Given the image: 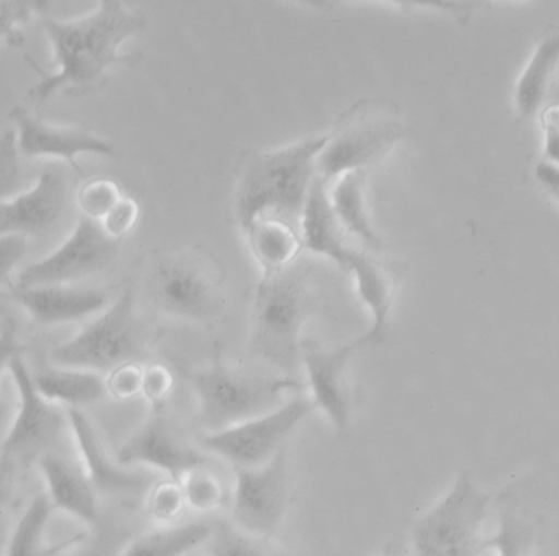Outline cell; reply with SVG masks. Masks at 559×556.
Masks as SVG:
<instances>
[{"label":"cell","instance_id":"cell-34","mask_svg":"<svg viewBox=\"0 0 559 556\" xmlns=\"http://www.w3.org/2000/svg\"><path fill=\"white\" fill-rule=\"evenodd\" d=\"M15 137L13 130L0 134V200L19 192L23 184Z\"/></svg>","mask_w":559,"mask_h":556},{"label":"cell","instance_id":"cell-36","mask_svg":"<svg viewBox=\"0 0 559 556\" xmlns=\"http://www.w3.org/2000/svg\"><path fill=\"white\" fill-rule=\"evenodd\" d=\"M174 390V375L164 365H151L143 370V387L141 394L153 404L154 410H160Z\"/></svg>","mask_w":559,"mask_h":556},{"label":"cell","instance_id":"cell-28","mask_svg":"<svg viewBox=\"0 0 559 556\" xmlns=\"http://www.w3.org/2000/svg\"><path fill=\"white\" fill-rule=\"evenodd\" d=\"M209 556H292L269 539L255 537L236 525L219 522L209 541Z\"/></svg>","mask_w":559,"mask_h":556},{"label":"cell","instance_id":"cell-23","mask_svg":"<svg viewBox=\"0 0 559 556\" xmlns=\"http://www.w3.org/2000/svg\"><path fill=\"white\" fill-rule=\"evenodd\" d=\"M52 511L55 506L48 496H38L33 499L32 505L26 508L13 529L5 556H59L84 541L87 534L74 535L59 544H49L46 541V529Z\"/></svg>","mask_w":559,"mask_h":556},{"label":"cell","instance_id":"cell-16","mask_svg":"<svg viewBox=\"0 0 559 556\" xmlns=\"http://www.w3.org/2000/svg\"><path fill=\"white\" fill-rule=\"evenodd\" d=\"M68 419L85 463V473L95 489L114 496H140L150 488V476L133 472L108 457L91 421L78 407H69Z\"/></svg>","mask_w":559,"mask_h":556},{"label":"cell","instance_id":"cell-7","mask_svg":"<svg viewBox=\"0 0 559 556\" xmlns=\"http://www.w3.org/2000/svg\"><path fill=\"white\" fill-rule=\"evenodd\" d=\"M489 505L491 496L469 473H460L450 492L414 524V552L417 556H479V534Z\"/></svg>","mask_w":559,"mask_h":556},{"label":"cell","instance_id":"cell-5","mask_svg":"<svg viewBox=\"0 0 559 556\" xmlns=\"http://www.w3.org/2000/svg\"><path fill=\"white\" fill-rule=\"evenodd\" d=\"M154 305L170 318L216 321L225 309V280L218 264L200 249H169L154 262Z\"/></svg>","mask_w":559,"mask_h":556},{"label":"cell","instance_id":"cell-30","mask_svg":"<svg viewBox=\"0 0 559 556\" xmlns=\"http://www.w3.org/2000/svg\"><path fill=\"white\" fill-rule=\"evenodd\" d=\"M534 531L527 522L512 512L499 519L498 532L483 542V551H492L496 556H531Z\"/></svg>","mask_w":559,"mask_h":556},{"label":"cell","instance_id":"cell-14","mask_svg":"<svg viewBox=\"0 0 559 556\" xmlns=\"http://www.w3.org/2000/svg\"><path fill=\"white\" fill-rule=\"evenodd\" d=\"M69 187L64 173L51 166L39 176L35 189L0 203V238L32 236L41 238L55 232L68 212Z\"/></svg>","mask_w":559,"mask_h":556},{"label":"cell","instance_id":"cell-26","mask_svg":"<svg viewBox=\"0 0 559 556\" xmlns=\"http://www.w3.org/2000/svg\"><path fill=\"white\" fill-rule=\"evenodd\" d=\"M32 378L45 400L62 401L71 407L97 403L107 394V381L95 371L46 368Z\"/></svg>","mask_w":559,"mask_h":556},{"label":"cell","instance_id":"cell-11","mask_svg":"<svg viewBox=\"0 0 559 556\" xmlns=\"http://www.w3.org/2000/svg\"><path fill=\"white\" fill-rule=\"evenodd\" d=\"M120 252V239L105 232L97 220L82 218L71 238L49 258L28 265L19 286L66 285L107 271Z\"/></svg>","mask_w":559,"mask_h":556},{"label":"cell","instance_id":"cell-38","mask_svg":"<svg viewBox=\"0 0 559 556\" xmlns=\"http://www.w3.org/2000/svg\"><path fill=\"white\" fill-rule=\"evenodd\" d=\"M136 202L131 199H121L117 205L111 209V212L102 220L105 232L114 238L121 239L124 235L133 229L134 223L138 220Z\"/></svg>","mask_w":559,"mask_h":556},{"label":"cell","instance_id":"cell-41","mask_svg":"<svg viewBox=\"0 0 559 556\" xmlns=\"http://www.w3.org/2000/svg\"><path fill=\"white\" fill-rule=\"evenodd\" d=\"M16 469L15 460L0 453V509L7 508L12 502L15 493Z\"/></svg>","mask_w":559,"mask_h":556},{"label":"cell","instance_id":"cell-8","mask_svg":"<svg viewBox=\"0 0 559 556\" xmlns=\"http://www.w3.org/2000/svg\"><path fill=\"white\" fill-rule=\"evenodd\" d=\"M314 410V403L305 398L285 401L271 413L210 433L202 440L203 449L225 459L236 469H259L277 456L282 450L280 447Z\"/></svg>","mask_w":559,"mask_h":556},{"label":"cell","instance_id":"cell-44","mask_svg":"<svg viewBox=\"0 0 559 556\" xmlns=\"http://www.w3.org/2000/svg\"><path fill=\"white\" fill-rule=\"evenodd\" d=\"M190 556H200V555H190Z\"/></svg>","mask_w":559,"mask_h":556},{"label":"cell","instance_id":"cell-22","mask_svg":"<svg viewBox=\"0 0 559 556\" xmlns=\"http://www.w3.org/2000/svg\"><path fill=\"white\" fill-rule=\"evenodd\" d=\"M365 177H367L365 170H355L338 177L329 197L344 232L357 236L368 248L378 251L383 242L371 223L367 192H365V180H367Z\"/></svg>","mask_w":559,"mask_h":556},{"label":"cell","instance_id":"cell-13","mask_svg":"<svg viewBox=\"0 0 559 556\" xmlns=\"http://www.w3.org/2000/svg\"><path fill=\"white\" fill-rule=\"evenodd\" d=\"M117 462L123 466H153L177 483L192 470L209 465V459L176 433L160 410H154L153 416L121 446Z\"/></svg>","mask_w":559,"mask_h":556},{"label":"cell","instance_id":"cell-42","mask_svg":"<svg viewBox=\"0 0 559 556\" xmlns=\"http://www.w3.org/2000/svg\"><path fill=\"white\" fill-rule=\"evenodd\" d=\"M535 176L544 189L559 202V167L551 163L538 164Z\"/></svg>","mask_w":559,"mask_h":556},{"label":"cell","instance_id":"cell-29","mask_svg":"<svg viewBox=\"0 0 559 556\" xmlns=\"http://www.w3.org/2000/svg\"><path fill=\"white\" fill-rule=\"evenodd\" d=\"M183 495L187 506L200 512L215 511L228 501V488L225 482L209 469V465L199 466L183 476Z\"/></svg>","mask_w":559,"mask_h":556},{"label":"cell","instance_id":"cell-4","mask_svg":"<svg viewBox=\"0 0 559 556\" xmlns=\"http://www.w3.org/2000/svg\"><path fill=\"white\" fill-rule=\"evenodd\" d=\"M199 401V419L210 433L238 426L282 406L288 391L301 385L289 377H267L229 367L216 347L212 364L189 375Z\"/></svg>","mask_w":559,"mask_h":556},{"label":"cell","instance_id":"cell-2","mask_svg":"<svg viewBox=\"0 0 559 556\" xmlns=\"http://www.w3.org/2000/svg\"><path fill=\"white\" fill-rule=\"evenodd\" d=\"M328 140L329 134L301 141L259 154L248 164L236 196V216L245 232L261 220H277L299 232Z\"/></svg>","mask_w":559,"mask_h":556},{"label":"cell","instance_id":"cell-20","mask_svg":"<svg viewBox=\"0 0 559 556\" xmlns=\"http://www.w3.org/2000/svg\"><path fill=\"white\" fill-rule=\"evenodd\" d=\"M301 242L312 255L324 256L348 271L355 249L345 245V232L332 209L328 184L316 177L299 226Z\"/></svg>","mask_w":559,"mask_h":556},{"label":"cell","instance_id":"cell-17","mask_svg":"<svg viewBox=\"0 0 559 556\" xmlns=\"http://www.w3.org/2000/svg\"><path fill=\"white\" fill-rule=\"evenodd\" d=\"M12 120L19 125V147L25 156L61 157L71 164L72 169L82 176L81 167L75 164L74 157L81 153L100 154V156H114L115 150L110 143L100 140L85 128L52 127L43 123L41 120L29 117L23 108L12 111Z\"/></svg>","mask_w":559,"mask_h":556},{"label":"cell","instance_id":"cell-43","mask_svg":"<svg viewBox=\"0 0 559 556\" xmlns=\"http://www.w3.org/2000/svg\"><path fill=\"white\" fill-rule=\"evenodd\" d=\"M547 157L550 159L551 164L559 167V130L554 128V130L548 131L547 134Z\"/></svg>","mask_w":559,"mask_h":556},{"label":"cell","instance_id":"cell-33","mask_svg":"<svg viewBox=\"0 0 559 556\" xmlns=\"http://www.w3.org/2000/svg\"><path fill=\"white\" fill-rule=\"evenodd\" d=\"M121 196L117 184L108 179H97L82 187L79 193V203L87 218L104 220L115 205L120 202Z\"/></svg>","mask_w":559,"mask_h":556},{"label":"cell","instance_id":"cell-21","mask_svg":"<svg viewBox=\"0 0 559 556\" xmlns=\"http://www.w3.org/2000/svg\"><path fill=\"white\" fill-rule=\"evenodd\" d=\"M348 272L354 274L358 296L371 316L370 331L358 339V342L361 347L380 344L386 334L391 306L396 293L393 274L378 259L358 251H354L348 261Z\"/></svg>","mask_w":559,"mask_h":556},{"label":"cell","instance_id":"cell-19","mask_svg":"<svg viewBox=\"0 0 559 556\" xmlns=\"http://www.w3.org/2000/svg\"><path fill=\"white\" fill-rule=\"evenodd\" d=\"M38 463L55 509H61L81 519L85 524L97 525L100 522V514L95 499V488L85 470L61 453H48L41 457Z\"/></svg>","mask_w":559,"mask_h":556},{"label":"cell","instance_id":"cell-9","mask_svg":"<svg viewBox=\"0 0 559 556\" xmlns=\"http://www.w3.org/2000/svg\"><path fill=\"white\" fill-rule=\"evenodd\" d=\"M401 125L381 110L357 105L348 111L318 157V179L329 184L380 161L401 138Z\"/></svg>","mask_w":559,"mask_h":556},{"label":"cell","instance_id":"cell-40","mask_svg":"<svg viewBox=\"0 0 559 556\" xmlns=\"http://www.w3.org/2000/svg\"><path fill=\"white\" fill-rule=\"evenodd\" d=\"M23 347L16 341V326L12 319L3 324L0 332V377H2L5 367H10V362L22 354Z\"/></svg>","mask_w":559,"mask_h":556},{"label":"cell","instance_id":"cell-24","mask_svg":"<svg viewBox=\"0 0 559 556\" xmlns=\"http://www.w3.org/2000/svg\"><path fill=\"white\" fill-rule=\"evenodd\" d=\"M559 62V32L545 36L532 55L515 88V108L522 118L540 110L550 91L551 79Z\"/></svg>","mask_w":559,"mask_h":556},{"label":"cell","instance_id":"cell-3","mask_svg":"<svg viewBox=\"0 0 559 556\" xmlns=\"http://www.w3.org/2000/svg\"><path fill=\"white\" fill-rule=\"evenodd\" d=\"M312 268L295 261L262 277L252 305V348L267 364L293 374L301 362V331L316 308Z\"/></svg>","mask_w":559,"mask_h":556},{"label":"cell","instance_id":"cell-25","mask_svg":"<svg viewBox=\"0 0 559 556\" xmlns=\"http://www.w3.org/2000/svg\"><path fill=\"white\" fill-rule=\"evenodd\" d=\"M245 233L264 275L292 265L302 248L298 229L277 220H261Z\"/></svg>","mask_w":559,"mask_h":556},{"label":"cell","instance_id":"cell-37","mask_svg":"<svg viewBox=\"0 0 559 556\" xmlns=\"http://www.w3.org/2000/svg\"><path fill=\"white\" fill-rule=\"evenodd\" d=\"M143 370L140 364H124L115 368L107 380V393L121 401L138 397L143 387Z\"/></svg>","mask_w":559,"mask_h":556},{"label":"cell","instance_id":"cell-35","mask_svg":"<svg viewBox=\"0 0 559 556\" xmlns=\"http://www.w3.org/2000/svg\"><path fill=\"white\" fill-rule=\"evenodd\" d=\"M186 508V495H183L180 483L169 480V482L159 483L151 489L147 509L157 521H176Z\"/></svg>","mask_w":559,"mask_h":556},{"label":"cell","instance_id":"cell-6","mask_svg":"<svg viewBox=\"0 0 559 556\" xmlns=\"http://www.w3.org/2000/svg\"><path fill=\"white\" fill-rule=\"evenodd\" d=\"M147 332L134 311L131 289L88 322L74 339L52 348L51 360L74 370H115L146 357Z\"/></svg>","mask_w":559,"mask_h":556},{"label":"cell","instance_id":"cell-15","mask_svg":"<svg viewBox=\"0 0 559 556\" xmlns=\"http://www.w3.org/2000/svg\"><path fill=\"white\" fill-rule=\"evenodd\" d=\"M361 344L342 345L334 351H302L301 360L308 374L311 401L331 421L338 433H345L352 419V385L348 362Z\"/></svg>","mask_w":559,"mask_h":556},{"label":"cell","instance_id":"cell-12","mask_svg":"<svg viewBox=\"0 0 559 556\" xmlns=\"http://www.w3.org/2000/svg\"><path fill=\"white\" fill-rule=\"evenodd\" d=\"M288 505V469L285 450L259 466L236 469L233 519L236 528L255 537L277 534Z\"/></svg>","mask_w":559,"mask_h":556},{"label":"cell","instance_id":"cell-39","mask_svg":"<svg viewBox=\"0 0 559 556\" xmlns=\"http://www.w3.org/2000/svg\"><path fill=\"white\" fill-rule=\"evenodd\" d=\"M28 249L25 236L9 235L0 238V285L9 277Z\"/></svg>","mask_w":559,"mask_h":556},{"label":"cell","instance_id":"cell-31","mask_svg":"<svg viewBox=\"0 0 559 556\" xmlns=\"http://www.w3.org/2000/svg\"><path fill=\"white\" fill-rule=\"evenodd\" d=\"M92 535L75 545L69 556H120L131 539V531L117 522H98Z\"/></svg>","mask_w":559,"mask_h":556},{"label":"cell","instance_id":"cell-32","mask_svg":"<svg viewBox=\"0 0 559 556\" xmlns=\"http://www.w3.org/2000/svg\"><path fill=\"white\" fill-rule=\"evenodd\" d=\"M48 9L43 0H0V39L5 38L9 45L22 46L25 38L16 26L28 22L36 12Z\"/></svg>","mask_w":559,"mask_h":556},{"label":"cell","instance_id":"cell-10","mask_svg":"<svg viewBox=\"0 0 559 556\" xmlns=\"http://www.w3.org/2000/svg\"><path fill=\"white\" fill-rule=\"evenodd\" d=\"M9 368L19 390L20 404L0 453L15 460L19 465L28 466L48 453H59L64 443L66 421L69 419L58 406L38 393L22 355H16Z\"/></svg>","mask_w":559,"mask_h":556},{"label":"cell","instance_id":"cell-1","mask_svg":"<svg viewBox=\"0 0 559 556\" xmlns=\"http://www.w3.org/2000/svg\"><path fill=\"white\" fill-rule=\"evenodd\" d=\"M144 25L141 13L117 0H104L94 13L74 22L46 19V32L55 48L59 71L45 75L33 88V97L46 100L59 88H66V95H81L100 87L108 68L130 64L131 58L118 55V48Z\"/></svg>","mask_w":559,"mask_h":556},{"label":"cell","instance_id":"cell-18","mask_svg":"<svg viewBox=\"0 0 559 556\" xmlns=\"http://www.w3.org/2000/svg\"><path fill=\"white\" fill-rule=\"evenodd\" d=\"M13 298L28 309L41 324L75 321L100 311L107 305V295L100 289L75 286L48 285L22 288L16 286Z\"/></svg>","mask_w":559,"mask_h":556},{"label":"cell","instance_id":"cell-27","mask_svg":"<svg viewBox=\"0 0 559 556\" xmlns=\"http://www.w3.org/2000/svg\"><path fill=\"white\" fill-rule=\"evenodd\" d=\"M215 525L189 522L141 535L128 542L120 556H187L200 545L209 544Z\"/></svg>","mask_w":559,"mask_h":556}]
</instances>
